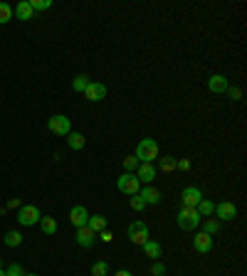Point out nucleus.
<instances>
[{
	"mask_svg": "<svg viewBox=\"0 0 247 276\" xmlns=\"http://www.w3.org/2000/svg\"><path fill=\"white\" fill-rule=\"evenodd\" d=\"M23 276H37V274H23Z\"/></svg>",
	"mask_w": 247,
	"mask_h": 276,
	"instance_id": "58836bf2",
	"label": "nucleus"
},
{
	"mask_svg": "<svg viewBox=\"0 0 247 276\" xmlns=\"http://www.w3.org/2000/svg\"><path fill=\"white\" fill-rule=\"evenodd\" d=\"M215 215H218L222 222L228 220H235V215H237V207L230 202V200H225V202H220V205H215Z\"/></svg>",
	"mask_w": 247,
	"mask_h": 276,
	"instance_id": "f8f14e48",
	"label": "nucleus"
},
{
	"mask_svg": "<svg viewBox=\"0 0 247 276\" xmlns=\"http://www.w3.org/2000/svg\"><path fill=\"white\" fill-rule=\"evenodd\" d=\"M228 97L233 99V101H240V99H242V89H237V86H228Z\"/></svg>",
	"mask_w": 247,
	"mask_h": 276,
	"instance_id": "2f4dec72",
	"label": "nucleus"
},
{
	"mask_svg": "<svg viewBox=\"0 0 247 276\" xmlns=\"http://www.w3.org/2000/svg\"><path fill=\"white\" fill-rule=\"evenodd\" d=\"M158 158V143L153 138H141L136 146V160L138 163H153Z\"/></svg>",
	"mask_w": 247,
	"mask_h": 276,
	"instance_id": "f03ea898",
	"label": "nucleus"
},
{
	"mask_svg": "<svg viewBox=\"0 0 247 276\" xmlns=\"http://www.w3.org/2000/svg\"><path fill=\"white\" fill-rule=\"evenodd\" d=\"M138 178V182H146V185H151L153 180H156V168H153V163H138L136 173H134Z\"/></svg>",
	"mask_w": 247,
	"mask_h": 276,
	"instance_id": "6e6552de",
	"label": "nucleus"
},
{
	"mask_svg": "<svg viewBox=\"0 0 247 276\" xmlns=\"http://www.w3.org/2000/svg\"><path fill=\"white\" fill-rule=\"evenodd\" d=\"M84 97L89 99V101H101V99L107 97V86H104L101 82H89L87 91H84Z\"/></svg>",
	"mask_w": 247,
	"mask_h": 276,
	"instance_id": "9b49d317",
	"label": "nucleus"
},
{
	"mask_svg": "<svg viewBox=\"0 0 247 276\" xmlns=\"http://www.w3.org/2000/svg\"><path fill=\"white\" fill-rule=\"evenodd\" d=\"M87 227L92 229V232H101V229H107V217H101V215H94V217H89L87 220Z\"/></svg>",
	"mask_w": 247,
	"mask_h": 276,
	"instance_id": "6ab92c4d",
	"label": "nucleus"
},
{
	"mask_svg": "<svg viewBox=\"0 0 247 276\" xmlns=\"http://www.w3.org/2000/svg\"><path fill=\"white\" fill-rule=\"evenodd\" d=\"M114 276H134V274H131V271H126V269H121V271H116Z\"/></svg>",
	"mask_w": 247,
	"mask_h": 276,
	"instance_id": "e433bc0d",
	"label": "nucleus"
},
{
	"mask_svg": "<svg viewBox=\"0 0 247 276\" xmlns=\"http://www.w3.org/2000/svg\"><path fill=\"white\" fill-rule=\"evenodd\" d=\"M94 232H92V229H89V227H87V224H84V227H79V229H77V237H74V239H77V244H79V247H92V244H94Z\"/></svg>",
	"mask_w": 247,
	"mask_h": 276,
	"instance_id": "2eb2a0df",
	"label": "nucleus"
},
{
	"mask_svg": "<svg viewBox=\"0 0 247 276\" xmlns=\"http://www.w3.org/2000/svg\"><path fill=\"white\" fill-rule=\"evenodd\" d=\"M136 168H138V160L134 155H126V158H123V170H126V173H136Z\"/></svg>",
	"mask_w": 247,
	"mask_h": 276,
	"instance_id": "cd10ccee",
	"label": "nucleus"
},
{
	"mask_svg": "<svg viewBox=\"0 0 247 276\" xmlns=\"http://www.w3.org/2000/svg\"><path fill=\"white\" fill-rule=\"evenodd\" d=\"M47 128H50L55 136H69V133H72V121H69L67 116L57 113V116H52V119L47 121Z\"/></svg>",
	"mask_w": 247,
	"mask_h": 276,
	"instance_id": "39448f33",
	"label": "nucleus"
},
{
	"mask_svg": "<svg viewBox=\"0 0 247 276\" xmlns=\"http://www.w3.org/2000/svg\"><path fill=\"white\" fill-rule=\"evenodd\" d=\"M176 222H178L180 229H186V232H193L195 227H200L203 217L198 215V210H195V207H180Z\"/></svg>",
	"mask_w": 247,
	"mask_h": 276,
	"instance_id": "f257e3e1",
	"label": "nucleus"
},
{
	"mask_svg": "<svg viewBox=\"0 0 247 276\" xmlns=\"http://www.w3.org/2000/svg\"><path fill=\"white\" fill-rule=\"evenodd\" d=\"M30 5H32L35 13H37V10H50V8H52V0H30Z\"/></svg>",
	"mask_w": 247,
	"mask_h": 276,
	"instance_id": "c85d7f7f",
	"label": "nucleus"
},
{
	"mask_svg": "<svg viewBox=\"0 0 247 276\" xmlns=\"http://www.w3.org/2000/svg\"><path fill=\"white\" fill-rule=\"evenodd\" d=\"M40 210L35 205H23L20 207V212H17V222L23 224V227H32V224H37L40 222Z\"/></svg>",
	"mask_w": 247,
	"mask_h": 276,
	"instance_id": "423d86ee",
	"label": "nucleus"
},
{
	"mask_svg": "<svg viewBox=\"0 0 247 276\" xmlns=\"http://www.w3.org/2000/svg\"><path fill=\"white\" fill-rule=\"evenodd\" d=\"M126 235H129V239H131V244H138V247H143L151 237H149V224L146 222H131L129 224V229H126Z\"/></svg>",
	"mask_w": 247,
	"mask_h": 276,
	"instance_id": "7ed1b4c3",
	"label": "nucleus"
},
{
	"mask_svg": "<svg viewBox=\"0 0 247 276\" xmlns=\"http://www.w3.org/2000/svg\"><path fill=\"white\" fill-rule=\"evenodd\" d=\"M161 251H163V249H161V244H158V242H153V239H149V242L143 244V254H146L149 259H153V262H158Z\"/></svg>",
	"mask_w": 247,
	"mask_h": 276,
	"instance_id": "f3484780",
	"label": "nucleus"
},
{
	"mask_svg": "<svg viewBox=\"0 0 247 276\" xmlns=\"http://www.w3.org/2000/svg\"><path fill=\"white\" fill-rule=\"evenodd\" d=\"M161 170H163V173L176 170V158H173V155H171V158H161Z\"/></svg>",
	"mask_w": 247,
	"mask_h": 276,
	"instance_id": "c756f323",
	"label": "nucleus"
},
{
	"mask_svg": "<svg viewBox=\"0 0 247 276\" xmlns=\"http://www.w3.org/2000/svg\"><path fill=\"white\" fill-rule=\"evenodd\" d=\"M129 205H131V210H136V212H141V210H146V202H143V197H141V195H131Z\"/></svg>",
	"mask_w": 247,
	"mask_h": 276,
	"instance_id": "bb28decb",
	"label": "nucleus"
},
{
	"mask_svg": "<svg viewBox=\"0 0 247 276\" xmlns=\"http://www.w3.org/2000/svg\"><path fill=\"white\" fill-rule=\"evenodd\" d=\"M180 200H183V207H195L200 200H203V193L198 190V188H193V185H188V188H183V193H180Z\"/></svg>",
	"mask_w": 247,
	"mask_h": 276,
	"instance_id": "0eeeda50",
	"label": "nucleus"
},
{
	"mask_svg": "<svg viewBox=\"0 0 247 276\" xmlns=\"http://www.w3.org/2000/svg\"><path fill=\"white\" fill-rule=\"evenodd\" d=\"M3 242H5V247H20V244H23V235L15 232V229H10L8 235L3 237Z\"/></svg>",
	"mask_w": 247,
	"mask_h": 276,
	"instance_id": "4be33fe9",
	"label": "nucleus"
},
{
	"mask_svg": "<svg viewBox=\"0 0 247 276\" xmlns=\"http://www.w3.org/2000/svg\"><path fill=\"white\" fill-rule=\"evenodd\" d=\"M228 77L225 74H213L210 79H208V89L213 91V94H222V91H228Z\"/></svg>",
	"mask_w": 247,
	"mask_h": 276,
	"instance_id": "ddd939ff",
	"label": "nucleus"
},
{
	"mask_svg": "<svg viewBox=\"0 0 247 276\" xmlns=\"http://www.w3.org/2000/svg\"><path fill=\"white\" fill-rule=\"evenodd\" d=\"M0 276H5V271H3V266H0Z\"/></svg>",
	"mask_w": 247,
	"mask_h": 276,
	"instance_id": "4c0bfd02",
	"label": "nucleus"
},
{
	"mask_svg": "<svg viewBox=\"0 0 247 276\" xmlns=\"http://www.w3.org/2000/svg\"><path fill=\"white\" fill-rule=\"evenodd\" d=\"M193 247H195V251H200V254L213 251V237L205 235V232H198V235L193 237Z\"/></svg>",
	"mask_w": 247,
	"mask_h": 276,
	"instance_id": "1a4fd4ad",
	"label": "nucleus"
},
{
	"mask_svg": "<svg viewBox=\"0 0 247 276\" xmlns=\"http://www.w3.org/2000/svg\"><path fill=\"white\" fill-rule=\"evenodd\" d=\"M176 168H180V170H191V160H188V158H183V160H176Z\"/></svg>",
	"mask_w": 247,
	"mask_h": 276,
	"instance_id": "72a5a7b5",
	"label": "nucleus"
},
{
	"mask_svg": "<svg viewBox=\"0 0 247 276\" xmlns=\"http://www.w3.org/2000/svg\"><path fill=\"white\" fill-rule=\"evenodd\" d=\"M166 274V266L161 262H153V266H151V276H163Z\"/></svg>",
	"mask_w": 247,
	"mask_h": 276,
	"instance_id": "473e14b6",
	"label": "nucleus"
},
{
	"mask_svg": "<svg viewBox=\"0 0 247 276\" xmlns=\"http://www.w3.org/2000/svg\"><path fill=\"white\" fill-rule=\"evenodd\" d=\"M195 210H198V215H200V217H210V215L215 212V205H213L210 200H205V197H203V200L195 205Z\"/></svg>",
	"mask_w": 247,
	"mask_h": 276,
	"instance_id": "412c9836",
	"label": "nucleus"
},
{
	"mask_svg": "<svg viewBox=\"0 0 247 276\" xmlns=\"http://www.w3.org/2000/svg\"><path fill=\"white\" fill-rule=\"evenodd\" d=\"M13 15L17 20H32L35 17V10H32V5H30V0H20L17 5H15Z\"/></svg>",
	"mask_w": 247,
	"mask_h": 276,
	"instance_id": "4468645a",
	"label": "nucleus"
},
{
	"mask_svg": "<svg viewBox=\"0 0 247 276\" xmlns=\"http://www.w3.org/2000/svg\"><path fill=\"white\" fill-rule=\"evenodd\" d=\"M138 195L143 197V202H146V205H158V202H161V193H158L156 188H151V185H149V188H143V190H138Z\"/></svg>",
	"mask_w": 247,
	"mask_h": 276,
	"instance_id": "dca6fc26",
	"label": "nucleus"
},
{
	"mask_svg": "<svg viewBox=\"0 0 247 276\" xmlns=\"http://www.w3.org/2000/svg\"><path fill=\"white\" fill-rule=\"evenodd\" d=\"M67 146L72 148V151H82L84 146H87V138H84L82 133H69V136H67Z\"/></svg>",
	"mask_w": 247,
	"mask_h": 276,
	"instance_id": "a211bd4d",
	"label": "nucleus"
},
{
	"mask_svg": "<svg viewBox=\"0 0 247 276\" xmlns=\"http://www.w3.org/2000/svg\"><path fill=\"white\" fill-rule=\"evenodd\" d=\"M87 220H89V212H87V207L82 205H74L72 207V212H69V222L79 229V227H84L87 224Z\"/></svg>",
	"mask_w": 247,
	"mask_h": 276,
	"instance_id": "9d476101",
	"label": "nucleus"
},
{
	"mask_svg": "<svg viewBox=\"0 0 247 276\" xmlns=\"http://www.w3.org/2000/svg\"><path fill=\"white\" fill-rule=\"evenodd\" d=\"M89 82H92V79H89V77H87V74H77V77H74V82H72V89H74V91H87V86H89Z\"/></svg>",
	"mask_w": 247,
	"mask_h": 276,
	"instance_id": "5701e85b",
	"label": "nucleus"
},
{
	"mask_svg": "<svg viewBox=\"0 0 247 276\" xmlns=\"http://www.w3.org/2000/svg\"><path fill=\"white\" fill-rule=\"evenodd\" d=\"M109 274V264L107 262H94L92 264V276H107Z\"/></svg>",
	"mask_w": 247,
	"mask_h": 276,
	"instance_id": "a878e982",
	"label": "nucleus"
},
{
	"mask_svg": "<svg viewBox=\"0 0 247 276\" xmlns=\"http://www.w3.org/2000/svg\"><path fill=\"white\" fill-rule=\"evenodd\" d=\"M13 20V5L10 3H0V25H8Z\"/></svg>",
	"mask_w": 247,
	"mask_h": 276,
	"instance_id": "b1692460",
	"label": "nucleus"
},
{
	"mask_svg": "<svg viewBox=\"0 0 247 276\" xmlns=\"http://www.w3.org/2000/svg\"><path fill=\"white\" fill-rule=\"evenodd\" d=\"M116 188H119V193L123 195H138L141 190V182L134 173H123L121 178H116Z\"/></svg>",
	"mask_w": 247,
	"mask_h": 276,
	"instance_id": "20e7f679",
	"label": "nucleus"
},
{
	"mask_svg": "<svg viewBox=\"0 0 247 276\" xmlns=\"http://www.w3.org/2000/svg\"><path fill=\"white\" fill-rule=\"evenodd\" d=\"M40 227L45 235H55L57 229H59V224H57L55 217H40Z\"/></svg>",
	"mask_w": 247,
	"mask_h": 276,
	"instance_id": "aec40b11",
	"label": "nucleus"
},
{
	"mask_svg": "<svg viewBox=\"0 0 247 276\" xmlns=\"http://www.w3.org/2000/svg\"><path fill=\"white\" fill-rule=\"evenodd\" d=\"M200 224H203V232H205V235H218L220 232V222L218 220H205V222H200Z\"/></svg>",
	"mask_w": 247,
	"mask_h": 276,
	"instance_id": "393cba45",
	"label": "nucleus"
},
{
	"mask_svg": "<svg viewBox=\"0 0 247 276\" xmlns=\"http://www.w3.org/2000/svg\"><path fill=\"white\" fill-rule=\"evenodd\" d=\"M8 207H23V205H20V200L15 197V200H10V202H8Z\"/></svg>",
	"mask_w": 247,
	"mask_h": 276,
	"instance_id": "c9c22d12",
	"label": "nucleus"
},
{
	"mask_svg": "<svg viewBox=\"0 0 247 276\" xmlns=\"http://www.w3.org/2000/svg\"><path fill=\"white\" fill-rule=\"evenodd\" d=\"M99 235H101V242H111V239H114V235H111L109 229H101Z\"/></svg>",
	"mask_w": 247,
	"mask_h": 276,
	"instance_id": "f704fd0d",
	"label": "nucleus"
},
{
	"mask_svg": "<svg viewBox=\"0 0 247 276\" xmlns=\"http://www.w3.org/2000/svg\"><path fill=\"white\" fill-rule=\"evenodd\" d=\"M25 274V269L20 266V264H10L8 269H5V276H23Z\"/></svg>",
	"mask_w": 247,
	"mask_h": 276,
	"instance_id": "7c9ffc66",
	"label": "nucleus"
}]
</instances>
